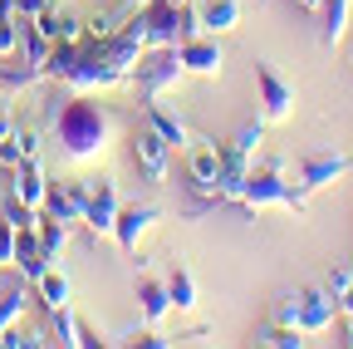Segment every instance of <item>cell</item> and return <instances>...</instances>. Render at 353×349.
Listing matches in <instances>:
<instances>
[{
  "instance_id": "cell-1",
  "label": "cell",
  "mask_w": 353,
  "mask_h": 349,
  "mask_svg": "<svg viewBox=\"0 0 353 349\" xmlns=\"http://www.w3.org/2000/svg\"><path fill=\"white\" fill-rule=\"evenodd\" d=\"M148 50L143 39V25L128 20L118 35H103V39H79V59L69 64L64 84L74 94H94V89H118V84H132V64Z\"/></svg>"
},
{
  "instance_id": "cell-2",
  "label": "cell",
  "mask_w": 353,
  "mask_h": 349,
  "mask_svg": "<svg viewBox=\"0 0 353 349\" xmlns=\"http://www.w3.org/2000/svg\"><path fill=\"white\" fill-rule=\"evenodd\" d=\"M54 133H59V148L83 162V158H99V153L108 148L113 123H108V113L88 99V94H74V99L54 113Z\"/></svg>"
},
{
  "instance_id": "cell-3",
  "label": "cell",
  "mask_w": 353,
  "mask_h": 349,
  "mask_svg": "<svg viewBox=\"0 0 353 349\" xmlns=\"http://www.w3.org/2000/svg\"><path fill=\"white\" fill-rule=\"evenodd\" d=\"M304 202H309V197L290 182L285 158H270L265 167H250V178H245V187H241V197H236V207H245V211H260V207L304 211Z\"/></svg>"
},
{
  "instance_id": "cell-4",
  "label": "cell",
  "mask_w": 353,
  "mask_h": 349,
  "mask_svg": "<svg viewBox=\"0 0 353 349\" xmlns=\"http://www.w3.org/2000/svg\"><path fill=\"white\" fill-rule=\"evenodd\" d=\"M187 79V64L182 55H176V45H152L138 55V64H132V84H138V99H162L167 89H176V84Z\"/></svg>"
},
{
  "instance_id": "cell-5",
  "label": "cell",
  "mask_w": 353,
  "mask_h": 349,
  "mask_svg": "<svg viewBox=\"0 0 353 349\" xmlns=\"http://www.w3.org/2000/svg\"><path fill=\"white\" fill-rule=\"evenodd\" d=\"M334 315H339V300H334L324 285H304V290H294V295L280 305L275 325H294V330H304V334H319V330L334 325Z\"/></svg>"
},
{
  "instance_id": "cell-6",
  "label": "cell",
  "mask_w": 353,
  "mask_h": 349,
  "mask_svg": "<svg viewBox=\"0 0 353 349\" xmlns=\"http://www.w3.org/2000/svg\"><path fill=\"white\" fill-rule=\"evenodd\" d=\"M255 89H260V109H265V123H285L294 113V84L275 69V64H265L255 59Z\"/></svg>"
},
{
  "instance_id": "cell-7",
  "label": "cell",
  "mask_w": 353,
  "mask_h": 349,
  "mask_svg": "<svg viewBox=\"0 0 353 349\" xmlns=\"http://www.w3.org/2000/svg\"><path fill=\"white\" fill-rule=\"evenodd\" d=\"M348 167H353V158H343V153H314V158H304V162L294 167V187H299L304 197H314V192H324L329 182H339Z\"/></svg>"
},
{
  "instance_id": "cell-8",
  "label": "cell",
  "mask_w": 353,
  "mask_h": 349,
  "mask_svg": "<svg viewBox=\"0 0 353 349\" xmlns=\"http://www.w3.org/2000/svg\"><path fill=\"white\" fill-rule=\"evenodd\" d=\"M132 158H138V167H143V178H148V182H167V158H172V143L157 133L148 118H143L138 133H132Z\"/></svg>"
},
{
  "instance_id": "cell-9",
  "label": "cell",
  "mask_w": 353,
  "mask_h": 349,
  "mask_svg": "<svg viewBox=\"0 0 353 349\" xmlns=\"http://www.w3.org/2000/svg\"><path fill=\"white\" fill-rule=\"evenodd\" d=\"M187 172H192V192L206 197L221 182V143L216 138H192L187 143Z\"/></svg>"
},
{
  "instance_id": "cell-10",
  "label": "cell",
  "mask_w": 353,
  "mask_h": 349,
  "mask_svg": "<svg viewBox=\"0 0 353 349\" xmlns=\"http://www.w3.org/2000/svg\"><path fill=\"white\" fill-rule=\"evenodd\" d=\"M118 187L108 178H99V187H88V202H83V227L94 232V236H113L118 227Z\"/></svg>"
},
{
  "instance_id": "cell-11",
  "label": "cell",
  "mask_w": 353,
  "mask_h": 349,
  "mask_svg": "<svg viewBox=\"0 0 353 349\" xmlns=\"http://www.w3.org/2000/svg\"><path fill=\"white\" fill-rule=\"evenodd\" d=\"M176 55H182L187 74H201V79H216L221 64H226V55H221V45H216V35H206V30H196L192 39H182Z\"/></svg>"
},
{
  "instance_id": "cell-12",
  "label": "cell",
  "mask_w": 353,
  "mask_h": 349,
  "mask_svg": "<svg viewBox=\"0 0 353 349\" xmlns=\"http://www.w3.org/2000/svg\"><path fill=\"white\" fill-rule=\"evenodd\" d=\"M157 222H162L157 207H148V202L138 207V202H132V207H118V227H113V236H118V246H123L128 256H138V241H143Z\"/></svg>"
},
{
  "instance_id": "cell-13",
  "label": "cell",
  "mask_w": 353,
  "mask_h": 349,
  "mask_svg": "<svg viewBox=\"0 0 353 349\" xmlns=\"http://www.w3.org/2000/svg\"><path fill=\"white\" fill-rule=\"evenodd\" d=\"M44 192H50V182H44V167L39 158H25L20 167H10V197H20L25 207H44Z\"/></svg>"
},
{
  "instance_id": "cell-14",
  "label": "cell",
  "mask_w": 353,
  "mask_h": 349,
  "mask_svg": "<svg viewBox=\"0 0 353 349\" xmlns=\"http://www.w3.org/2000/svg\"><path fill=\"white\" fill-rule=\"evenodd\" d=\"M83 202H88V187H50L44 192V216H59V222H83Z\"/></svg>"
},
{
  "instance_id": "cell-15",
  "label": "cell",
  "mask_w": 353,
  "mask_h": 349,
  "mask_svg": "<svg viewBox=\"0 0 353 349\" xmlns=\"http://www.w3.org/2000/svg\"><path fill=\"white\" fill-rule=\"evenodd\" d=\"M196 25L206 35H226L241 25V0H196Z\"/></svg>"
},
{
  "instance_id": "cell-16",
  "label": "cell",
  "mask_w": 353,
  "mask_h": 349,
  "mask_svg": "<svg viewBox=\"0 0 353 349\" xmlns=\"http://www.w3.org/2000/svg\"><path fill=\"white\" fill-rule=\"evenodd\" d=\"M138 310H143L148 330H157V325L172 315V295H167V281H152V276H143V281H138Z\"/></svg>"
},
{
  "instance_id": "cell-17",
  "label": "cell",
  "mask_w": 353,
  "mask_h": 349,
  "mask_svg": "<svg viewBox=\"0 0 353 349\" xmlns=\"http://www.w3.org/2000/svg\"><path fill=\"white\" fill-rule=\"evenodd\" d=\"M15 266L20 276L34 285L44 271H50V261H44V246H39V232H15Z\"/></svg>"
},
{
  "instance_id": "cell-18",
  "label": "cell",
  "mask_w": 353,
  "mask_h": 349,
  "mask_svg": "<svg viewBox=\"0 0 353 349\" xmlns=\"http://www.w3.org/2000/svg\"><path fill=\"white\" fill-rule=\"evenodd\" d=\"M34 25L50 35V45H59V39H83V20L69 15L64 6H44V10L34 15Z\"/></svg>"
},
{
  "instance_id": "cell-19",
  "label": "cell",
  "mask_w": 353,
  "mask_h": 349,
  "mask_svg": "<svg viewBox=\"0 0 353 349\" xmlns=\"http://www.w3.org/2000/svg\"><path fill=\"white\" fill-rule=\"evenodd\" d=\"M143 118H148V123L157 128V133H162V138H167L172 148H187V143H192V133H187V123L176 118L172 109H162V99H148V104H143Z\"/></svg>"
},
{
  "instance_id": "cell-20",
  "label": "cell",
  "mask_w": 353,
  "mask_h": 349,
  "mask_svg": "<svg viewBox=\"0 0 353 349\" xmlns=\"http://www.w3.org/2000/svg\"><path fill=\"white\" fill-rule=\"evenodd\" d=\"M25 305H30V281L25 276H6L0 281V330L15 325L25 315Z\"/></svg>"
},
{
  "instance_id": "cell-21",
  "label": "cell",
  "mask_w": 353,
  "mask_h": 349,
  "mask_svg": "<svg viewBox=\"0 0 353 349\" xmlns=\"http://www.w3.org/2000/svg\"><path fill=\"white\" fill-rule=\"evenodd\" d=\"M34 290H39V300H44V310H50V315H54V310H64V305H69V295H74V290H69V281H64L54 266L34 281Z\"/></svg>"
},
{
  "instance_id": "cell-22",
  "label": "cell",
  "mask_w": 353,
  "mask_h": 349,
  "mask_svg": "<svg viewBox=\"0 0 353 349\" xmlns=\"http://www.w3.org/2000/svg\"><path fill=\"white\" fill-rule=\"evenodd\" d=\"M348 30V0H324V30H319V45L334 50Z\"/></svg>"
},
{
  "instance_id": "cell-23",
  "label": "cell",
  "mask_w": 353,
  "mask_h": 349,
  "mask_svg": "<svg viewBox=\"0 0 353 349\" xmlns=\"http://www.w3.org/2000/svg\"><path fill=\"white\" fill-rule=\"evenodd\" d=\"M39 246H44V261H59V251H64V241H69V222H59V216H39Z\"/></svg>"
},
{
  "instance_id": "cell-24",
  "label": "cell",
  "mask_w": 353,
  "mask_h": 349,
  "mask_svg": "<svg viewBox=\"0 0 353 349\" xmlns=\"http://www.w3.org/2000/svg\"><path fill=\"white\" fill-rule=\"evenodd\" d=\"M167 295H172V310H196V276L187 266H176L167 276Z\"/></svg>"
},
{
  "instance_id": "cell-25",
  "label": "cell",
  "mask_w": 353,
  "mask_h": 349,
  "mask_svg": "<svg viewBox=\"0 0 353 349\" xmlns=\"http://www.w3.org/2000/svg\"><path fill=\"white\" fill-rule=\"evenodd\" d=\"M20 50V15H15V0H0V59H10Z\"/></svg>"
},
{
  "instance_id": "cell-26",
  "label": "cell",
  "mask_w": 353,
  "mask_h": 349,
  "mask_svg": "<svg viewBox=\"0 0 353 349\" xmlns=\"http://www.w3.org/2000/svg\"><path fill=\"white\" fill-rule=\"evenodd\" d=\"M128 15H132V6H118V10H103V15H94V20H83V39H103V35H118Z\"/></svg>"
},
{
  "instance_id": "cell-27",
  "label": "cell",
  "mask_w": 353,
  "mask_h": 349,
  "mask_svg": "<svg viewBox=\"0 0 353 349\" xmlns=\"http://www.w3.org/2000/svg\"><path fill=\"white\" fill-rule=\"evenodd\" d=\"M260 344H270V349H299L304 344V330H294V325H270L260 334Z\"/></svg>"
},
{
  "instance_id": "cell-28",
  "label": "cell",
  "mask_w": 353,
  "mask_h": 349,
  "mask_svg": "<svg viewBox=\"0 0 353 349\" xmlns=\"http://www.w3.org/2000/svg\"><path fill=\"white\" fill-rule=\"evenodd\" d=\"M79 330H83V325L74 320L69 305H64V310H54V334H59V344H64V349H74V344H79Z\"/></svg>"
},
{
  "instance_id": "cell-29",
  "label": "cell",
  "mask_w": 353,
  "mask_h": 349,
  "mask_svg": "<svg viewBox=\"0 0 353 349\" xmlns=\"http://www.w3.org/2000/svg\"><path fill=\"white\" fill-rule=\"evenodd\" d=\"M15 261V222L6 216V207H0V271H6Z\"/></svg>"
},
{
  "instance_id": "cell-30",
  "label": "cell",
  "mask_w": 353,
  "mask_h": 349,
  "mask_svg": "<svg viewBox=\"0 0 353 349\" xmlns=\"http://www.w3.org/2000/svg\"><path fill=\"white\" fill-rule=\"evenodd\" d=\"M324 290H329L334 300L353 295V266H334V271H329V281H324Z\"/></svg>"
},
{
  "instance_id": "cell-31",
  "label": "cell",
  "mask_w": 353,
  "mask_h": 349,
  "mask_svg": "<svg viewBox=\"0 0 353 349\" xmlns=\"http://www.w3.org/2000/svg\"><path fill=\"white\" fill-rule=\"evenodd\" d=\"M15 133V113H10V94H0V138Z\"/></svg>"
},
{
  "instance_id": "cell-32",
  "label": "cell",
  "mask_w": 353,
  "mask_h": 349,
  "mask_svg": "<svg viewBox=\"0 0 353 349\" xmlns=\"http://www.w3.org/2000/svg\"><path fill=\"white\" fill-rule=\"evenodd\" d=\"M44 6H54V0H15V15H20V20H34Z\"/></svg>"
},
{
  "instance_id": "cell-33",
  "label": "cell",
  "mask_w": 353,
  "mask_h": 349,
  "mask_svg": "<svg viewBox=\"0 0 353 349\" xmlns=\"http://www.w3.org/2000/svg\"><path fill=\"white\" fill-rule=\"evenodd\" d=\"M299 6H304V10H324V0H299Z\"/></svg>"
},
{
  "instance_id": "cell-34",
  "label": "cell",
  "mask_w": 353,
  "mask_h": 349,
  "mask_svg": "<svg viewBox=\"0 0 353 349\" xmlns=\"http://www.w3.org/2000/svg\"><path fill=\"white\" fill-rule=\"evenodd\" d=\"M128 6H132V10H143V6H148V0H128Z\"/></svg>"
},
{
  "instance_id": "cell-35",
  "label": "cell",
  "mask_w": 353,
  "mask_h": 349,
  "mask_svg": "<svg viewBox=\"0 0 353 349\" xmlns=\"http://www.w3.org/2000/svg\"><path fill=\"white\" fill-rule=\"evenodd\" d=\"M167 6H192V0H167Z\"/></svg>"
}]
</instances>
